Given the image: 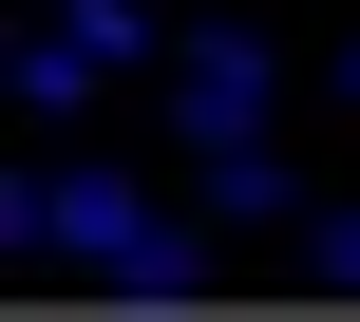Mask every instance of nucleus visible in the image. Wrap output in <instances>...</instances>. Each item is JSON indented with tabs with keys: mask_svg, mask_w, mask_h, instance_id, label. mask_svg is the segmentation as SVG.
Returning <instances> with one entry per match:
<instances>
[{
	"mask_svg": "<svg viewBox=\"0 0 360 322\" xmlns=\"http://www.w3.org/2000/svg\"><path fill=\"white\" fill-rule=\"evenodd\" d=\"M171 209L133 190V171H0V247L19 266H133Z\"/></svg>",
	"mask_w": 360,
	"mask_h": 322,
	"instance_id": "obj_1",
	"label": "nucleus"
},
{
	"mask_svg": "<svg viewBox=\"0 0 360 322\" xmlns=\"http://www.w3.org/2000/svg\"><path fill=\"white\" fill-rule=\"evenodd\" d=\"M171 95H190V152H209V133H266V95H285V57H266L247 19H209V38L171 57Z\"/></svg>",
	"mask_w": 360,
	"mask_h": 322,
	"instance_id": "obj_2",
	"label": "nucleus"
},
{
	"mask_svg": "<svg viewBox=\"0 0 360 322\" xmlns=\"http://www.w3.org/2000/svg\"><path fill=\"white\" fill-rule=\"evenodd\" d=\"M190 209H209V228H304L323 190H304L266 133H209V152H190Z\"/></svg>",
	"mask_w": 360,
	"mask_h": 322,
	"instance_id": "obj_3",
	"label": "nucleus"
},
{
	"mask_svg": "<svg viewBox=\"0 0 360 322\" xmlns=\"http://www.w3.org/2000/svg\"><path fill=\"white\" fill-rule=\"evenodd\" d=\"M95 76H114V57H95L76 19H19V38H0V95H19V114H76Z\"/></svg>",
	"mask_w": 360,
	"mask_h": 322,
	"instance_id": "obj_4",
	"label": "nucleus"
},
{
	"mask_svg": "<svg viewBox=\"0 0 360 322\" xmlns=\"http://www.w3.org/2000/svg\"><path fill=\"white\" fill-rule=\"evenodd\" d=\"M95 285H114V304H209V209H171V228H152L133 266H95Z\"/></svg>",
	"mask_w": 360,
	"mask_h": 322,
	"instance_id": "obj_5",
	"label": "nucleus"
},
{
	"mask_svg": "<svg viewBox=\"0 0 360 322\" xmlns=\"http://www.w3.org/2000/svg\"><path fill=\"white\" fill-rule=\"evenodd\" d=\"M285 247H304V285H342V304H360V209H304Z\"/></svg>",
	"mask_w": 360,
	"mask_h": 322,
	"instance_id": "obj_6",
	"label": "nucleus"
},
{
	"mask_svg": "<svg viewBox=\"0 0 360 322\" xmlns=\"http://www.w3.org/2000/svg\"><path fill=\"white\" fill-rule=\"evenodd\" d=\"M57 19H76L95 57H152V0H57Z\"/></svg>",
	"mask_w": 360,
	"mask_h": 322,
	"instance_id": "obj_7",
	"label": "nucleus"
},
{
	"mask_svg": "<svg viewBox=\"0 0 360 322\" xmlns=\"http://www.w3.org/2000/svg\"><path fill=\"white\" fill-rule=\"evenodd\" d=\"M342 76H360V38H342Z\"/></svg>",
	"mask_w": 360,
	"mask_h": 322,
	"instance_id": "obj_8",
	"label": "nucleus"
}]
</instances>
